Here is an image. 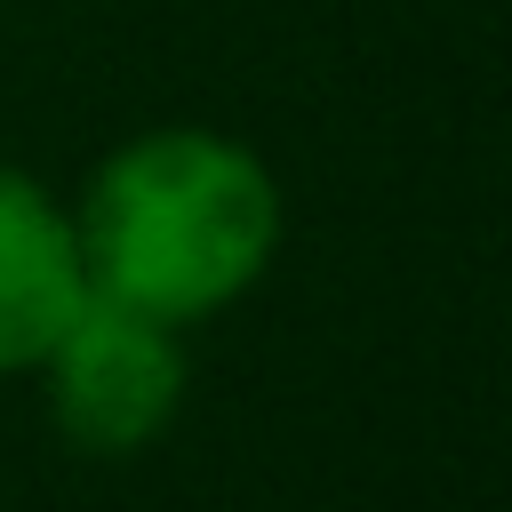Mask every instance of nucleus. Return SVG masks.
<instances>
[{
  "instance_id": "f257e3e1",
  "label": "nucleus",
  "mask_w": 512,
  "mask_h": 512,
  "mask_svg": "<svg viewBox=\"0 0 512 512\" xmlns=\"http://www.w3.org/2000/svg\"><path fill=\"white\" fill-rule=\"evenodd\" d=\"M72 248L88 296L184 328L264 280L280 248V184L248 144L216 128H152L88 176Z\"/></svg>"
},
{
  "instance_id": "f03ea898",
  "label": "nucleus",
  "mask_w": 512,
  "mask_h": 512,
  "mask_svg": "<svg viewBox=\"0 0 512 512\" xmlns=\"http://www.w3.org/2000/svg\"><path fill=\"white\" fill-rule=\"evenodd\" d=\"M40 384H48V416L72 448L128 456V448L160 440L168 416L184 408V344L152 312L80 296V312L40 352Z\"/></svg>"
},
{
  "instance_id": "7ed1b4c3",
  "label": "nucleus",
  "mask_w": 512,
  "mask_h": 512,
  "mask_svg": "<svg viewBox=\"0 0 512 512\" xmlns=\"http://www.w3.org/2000/svg\"><path fill=\"white\" fill-rule=\"evenodd\" d=\"M80 296L88 280L72 248V208H56V192L24 168H0V376L40 368Z\"/></svg>"
}]
</instances>
